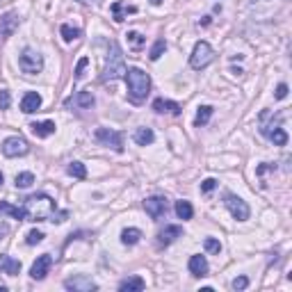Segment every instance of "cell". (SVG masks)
I'll use <instances>...</instances> for the list:
<instances>
[{"label":"cell","mask_w":292,"mask_h":292,"mask_svg":"<svg viewBox=\"0 0 292 292\" xmlns=\"http://www.w3.org/2000/svg\"><path fill=\"white\" fill-rule=\"evenodd\" d=\"M23 212L27 222H48L55 215V201L48 194H32L23 203Z\"/></svg>","instance_id":"1"},{"label":"cell","mask_w":292,"mask_h":292,"mask_svg":"<svg viewBox=\"0 0 292 292\" xmlns=\"http://www.w3.org/2000/svg\"><path fill=\"white\" fill-rule=\"evenodd\" d=\"M126 85H128V96L133 103H142L151 92V78L137 66L126 69Z\"/></svg>","instance_id":"2"},{"label":"cell","mask_w":292,"mask_h":292,"mask_svg":"<svg viewBox=\"0 0 292 292\" xmlns=\"http://www.w3.org/2000/svg\"><path fill=\"white\" fill-rule=\"evenodd\" d=\"M126 76V57L124 50L117 41H110V53L105 60V69H103V82L108 80H117V78Z\"/></svg>","instance_id":"3"},{"label":"cell","mask_w":292,"mask_h":292,"mask_svg":"<svg viewBox=\"0 0 292 292\" xmlns=\"http://www.w3.org/2000/svg\"><path fill=\"white\" fill-rule=\"evenodd\" d=\"M212 60H215V50H212V46L208 41H199L194 46V50H192V55H189V66L201 71V69H206L208 64H212Z\"/></svg>","instance_id":"4"},{"label":"cell","mask_w":292,"mask_h":292,"mask_svg":"<svg viewBox=\"0 0 292 292\" xmlns=\"http://www.w3.org/2000/svg\"><path fill=\"white\" fill-rule=\"evenodd\" d=\"M18 69H21L23 73H27V76L41 73V69H43V57L37 53V50L25 48V50L21 53V57H18Z\"/></svg>","instance_id":"5"},{"label":"cell","mask_w":292,"mask_h":292,"mask_svg":"<svg viewBox=\"0 0 292 292\" xmlns=\"http://www.w3.org/2000/svg\"><path fill=\"white\" fill-rule=\"evenodd\" d=\"M224 206L228 208V212H231L238 222H247V219H249V215H251L249 206H247V201H242L238 194H231V192L224 196Z\"/></svg>","instance_id":"6"},{"label":"cell","mask_w":292,"mask_h":292,"mask_svg":"<svg viewBox=\"0 0 292 292\" xmlns=\"http://www.w3.org/2000/svg\"><path fill=\"white\" fill-rule=\"evenodd\" d=\"M0 148H2V153H5L7 157H18V155H25L27 151H30V144H27L23 137H7L2 144H0Z\"/></svg>","instance_id":"7"},{"label":"cell","mask_w":292,"mask_h":292,"mask_svg":"<svg viewBox=\"0 0 292 292\" xmlns=\"http://www.w3.org/2000/svg\"><path fill=\"white\" fill-rule=\"evenodd\" d=\"M96 140L101 142L103 146H112L114 151H124V135L117 133V130H110V128H98L96 130Z\"/></svg>","instance_id":"8"},{"label":"cell","mask_w":292,"mask_h":292,"mask_svg":"<svg viewBox=\"0 0 292 292\" xmlns=\"http://www.w3.org/2000/svg\"><path fill=\"white\" fill-rule=\"evenodd\" d=\"M64 288L66 290H73V292H92V290H96L98 286L89 279V276L78 274V276H69L64 281Z\"/></svg>","instance_id":"9"},{"label":"cell","mask_w":292,"mask_h":292,"mask_svg":"<svg viewBox=\"0 0 292 292\" xmlns=\"http://www.w3.org/2000/svg\"><path fill=\"white\" fill-rule=\"evenodd\" d=\"M50 267H53V256H50V254H43V256H39V258L34 260L32 270H30V276H32L34 281H43V279L48 276Z\"/></svg>","instance_id":"10"},{"label":"cell","mask_w":292,"mask_h":292,"mask_svg":"<svg viewBox=\"0 0 292 292\" xmlns=\"http://www.w3.org/2000/svg\"><path fill=\"white\" fill-rule=\"evenodd\" d=\"M144 210L151 219H160L167 212V199L164 196H148L144 201Z\"/></svg>","instance_id":"11"},{"label":"cell","mask_w":292,"mask_h":292,"mask_svg":"<svg viewBox=\"0 0 292 292\" xmlns=\"http://www.w3.org/2000/svg\"><path fill=\"white\" fill-rule=\"evenodd\" d=\"M16 27H18V16L14 11H7L5 16H0V41H5L7 37H11Z\"/></svg>","instance_id":"12"},{"label":"cell","mask_w":292,"mask_h":292,"mask_svg":"<svg viewBox=\"0 0 292 292\" xmlns=\"http://www.w3.org/2000/svg\"><path fill=\"white\" fill-rule=\"evenodd\" d=\"M110 11H112L114 21L121 23V21H126V18H128V14H137V7L135 5H128V2H124V0H117V2H112Z\"/></svg>","instance_id":"13"},{"label":"cell","mask_w":292,"mask_h":292,"mask_svg":"<svg viewBox=\"0 0 292 292\" xmlns=\"http://www.w3.org/2000/svg\"><path fill=\"white\" fill-rule=\"evenodd\" d=\"M180 235H183V228L180 226H167L164 231H160V235H157V247H169V244L176 242Z\"/></svg>","instance_id":"14"},{"label":"cell","mask_w":292,"mask_h":292,"mask_svg":"<svg viewBox=\"0 0 292 292\" xmlns=\"http://www.w3.org/2000/svg\"><path fill=\"white\" fill-rule=\"evenodd\" d=\"M153 110L160 114H173V117L180 114V105L173 103V101H167V98H155L153 101Z\"/></svg>","instance_id":"15"},{"label":"cell","mask_w":292,"mask_h":292,"mask_svg":"<svg viewBox=\"0 0 292 292\" xmlns=\"http://www.w3.org/2000/svg\"><path fill=\"white\" fill-rule=\"evenodd\" d=\"M39 108H41V96H39L37 92H27L25 96L21 98V110H23L25 114L37 112Z\"/></svg>","instance_id":"16"},{"label":"cell","mask_w":292,"mask_h":292,"mask_svg":"<svg viewBox=\"0 0 292 292\" xmlns=\"http://www.w3.org/2000/svg\"><path fill=\"white\" fill-rule=\"evenodd\" d=\"M0 272L7 276H16L21 272V263L11 256H0Z\"/></svg>","instance_id":"17"},{"label":"cell","mask_w":292,"mask_h":292,"mask_svg":"<svg viewBox=\"0 0 292 292\" xmlns=\"http://www.w3.org/2000/svg\"><path fill=\"white\" fill-rule=\"evenodd\" d=\"M94 94L92 92H78L73 98H69L66 101V105H78V108H82V110H87V108H94Z\"/></svg>","instance_id":"18"},{"label":"cell","mask_w":292,"mask_h":292,"mask_svg":"<svg viewBox=\"0 0 292 292\" xmlns=\"http://www.w3.org/2000/svg\"><path fill=\"white\" fill-rule=\"evenodd\" d=\"M189 272H192V276H206L208 274V260L206 256H192L189 258Z\"/></svg>","instance_id":"19"},{"label":"cell","mask_w":292,"mask_h":292,"mask_svg":"<svg viewBox=\"0 0 292 292\" xmlns=\"http://www.w3.org/2000/svg\"><path fill=\"white\" fill-rule=\"evenodd\" d=\"M146 288V283H144V279L142 276H128V279H124V281L119 283V290L121 292H140V290H144Z\"/></svg>","instance_id":"20"},{"label":"cell","mask_w":292,"mask_h":292,"mask_svg":"<svg viewBox=\"0 0 292 292\" xmlns=\"http://www.w3.org/2000/svg\"><path fill=\"white\" fill-rule=\"evenodd\" d=\"M30 128H32V135L34 137H50L55 133V124L53 121H39V124H32L30 126Z\"/></svg>","instance_id":"21"},{"label":"cell","mask_w":292,"mask_h":292,"mask_svg":"<svg viewBox=\"0 0 292 292\" xmlns=\"http://www.w3.org/2000/svg\"><path fill=\"white\" fill-rule=\"evenodd\" d=\"M133 140H135V144H140V146H148V144H153L155 135H153L151 128H137L135 135H133Z\"/></svg>","instance_id":"22"},{"label":"cell","mask_w":292,"mask_h":292,"mask_svg":"<svg viewBox=\"0 0 292 292\" xmlns=\"http://www.w3.org/2000/svg\"><path fill=\"white\" fill-rule=\"evenodd\" d=\"M212 112H215V108H212V105H201V108L196 110V117H194V126H196V128L206 126L208 121H210Z\"/></svg>","instance_id":"23"},{"label":"cell","mask_w":292,"mask_h":292,"mask_svg":"<svg viewBox=\"0 0 292 292\" xmlns=\"http://www.w3.org/2000/svg\"><path fill=\"white\" fill-rule=\"evenodd\" d=\"M0 215H9L14 217V219H25V212H23V208L18 206H11V203H7V201H0Z\"/></svg>","instance_id":"24"},{"label":"cell","mask_w":292,"mask_h":292,"mask_svg":"<svg viewBox=\"0 0 292 292\" xmlns=\"http://www.w3.org/2000/svg\"><path fill=\"white\" fill-rule=\"evenodd\" d=\"M140 240H142L140 228H124V231H121V242H124L126 247H133V244H137Z\"/></svg>","instance_id":"25"},{"label":"cell","mask_w":292,"mask_h":292,"mask_svg":"<svg viewBox=\"0 0 292 292\" xmlns=\"http://www.w3.org/2000/svg\"><path fill=\"white\" fill-rule=\"evenodd\" d=\"M176 215H178V219H192V215H194V208H192V203L189 201H176Z\"/></svg>","instance_id":"26"},{"label":"cell","mask_w":292,"mask_h":292,"mask_svg":"<svg viewBox=\"0 0 292 292\" xmlns=\"http://www.w3.org/2000/svg\"><path fill=\"white\" fill-rule=\"evenodd\" d=\"M265 135L270 137V140L274 142L276 146H286V144H288V135H286V130H283V128H274V130L270 128Z\"/></svg>","instance_id":"27"},{"label":"cell","mask_w":292,"mask_h":292,"mask_svg":"<svg viewBox=\"0 0 292 292\" xmlns=\"http://www.w3.org/2000/svg\"><path fill=\"white\" fill-rule=\"evenodd\" d=\"M60 34H62V39H64L66 43H71V41H76L82 32L78 30V27H71V25H66V23H64V25L60 27Z\"/></svg>","instance_id":"28"},{"label":"cell","mask_w":292,"mask_h":292,"mask_svg":"<svg viewBox=\"0 0 292 292\" xmlns=\"http://www.w3.org/2000/svg\"><path fill=\"white\" fill-rule=\"evenodd\" d=\"M66 171H69V176H73V178H80V180L87 178V167L82 162H71L69 167H66Z\"/></svg>","instance_id":"29"},{"label":"cell","mask_w":292,"mask_h":292,"mask_svg":"<svg viewBox=\"0 0 292 292\" xmlns=\"http://www.w3.org/2000/svg\"><path fill=\"white\" fill-rule=\"evenodd\" d=\"M14 183H16L18 189H25L30 187V185L34 183V176L30 171H23V173H16V178H14Z\"/></svg>","instance_id":"30"},{"label":"cell","mask_w":292,"mask_h":292,"mask_svg":"<svg viewBox=\"0 0 292 292\" xmlns=\"http://www.w3.org/2000/svg\"><path fill=\"white\" fill-rule=\"evenodd\" d=\"M164 50H167V41H164V39H157V41L153 43V48H151V53H148V57L155 62V60H160V57L164 55Z\"/></svg>","instance_id":"31"},{"label":"cell","mask_w":292,"mask_h":292,"mask_svg":"<svg viewBox=\"0 0 292 292\" xmlns=\"http://www.w3.org/2000/svg\"><path fill=\"white\" fill-rule=\"evenodd\" d=\"M126 37H128V43H130V48H135V50H140V48H144V43H146V39L142 37L140 32H135V30H133V32H128L126 34Z\"/></svg>","instance_id":"32"},{"label":"cell","mask_w":292,"mask_h":292,"mask_svg":"<svg viewBox=\"0 0 292 292\" xmlns=\"http://www.w3.org/2000/svg\"><path fill=\"white\" fill-rule=\"evenodd\" d=\"M203 247H206L208 254H219V251H222V244H219V240H215V238H206Z\"/></svg>","instance_id":"33"},{"label":"cell","mask_w":292,"mask_h":292,"mask_svg":"<svg viewBox=\"0 0 292 292\" xmlns=\"http://www.w3.org/2000/svg\"><path fill=\"white\" fill-rule=\"evenodd\" d=\"M43 238H46V235H43L41 231H30V233H27V238H25V242L27 244H39Z\"/></svg>","instance_id":"34"},{"label":"cell","mask_w":292,"mask_h":292,"mask_svg":"<svg viewBox=\"0 0 292 292\" xmlns=\"http://www.w3.org/2000/svg\"><path fill=\"white\" fill-rule=\"evenodd\" d=\"M247 286H249V279H247V276L233 279V290H247Z\"/></svg>","instance_id":"35"},{"label":"cell","mask_w":292,"mask_h":292,"mask_svg":"<svg viewBox=\"0 0 292 292\" xmlns=\"http://www.w3.org/2000/svg\"><path fill=\"white\" fill-rule=\"evenodd\" d=\"M215 187H217V180L215 178H206L203 183H201V192H203V194H210Z\"/></svg>","instance_id":"36"},{"label":"cell","mask_w":292,"mask_h":292,"mask_svg":"<svg viewBox=\"0 0 292 292\" xmlns=\"http://www.w3.org/2000/svg\"><path fill=\"white\" fill-rule=\"evenodd\" d=\"M9 103H11L9 92H7V89H0V110H7L9 108Z\"/></svg>","instance_id":"37"},{"label":"cell","mask_w":292,"mask_h":292,"mask_svg":"<svg viewBox=\"0 0 292 292\" xmlns=\"http://www.w3.org/2000/svg\"><path fill=\"white\" fill-rule=\"evenodd\" d=\"M87 64H89V60H87V57H82V60L78 62L76 71H73V73H76V80H80V78L85 76V69H87Z\"/></svg>","instance_id":"38"},{"label":"cell","mask_w":292,"mask_h":292,"mask_svg":"<svg viewBox=\"0 0 292 292\" xmlns=\"http://www.w3.org/2000/svg\"><path fill=\"white\" fill-rule=\"evenodd\" d=\"M286 96H288V85H286V82H281V85L276 87V98H279V101H283Z\"/></svg>","instance_id":"39"},{"label":"cell","mask_w":292,"mask_h":292,"mask_svg":"<svg viewBox=\"0 0 292 292\" xmlns=\"http://www.w3.org/2000/svg\"><path fill=\"white\" fill-rule=\"evenodd\" d=\"M78 2H82V5H87V2H101V0H78Z\"/></svg>","instance_id":"40"},{"label":"cell","mask_w":292,"mask_h":292,"mask_svg":"<svg viewBox=\"0 0 292 292\" xmlns=\"http://www.w3.org/2000/svg\"><path fill=\"white\" fill-rule=\"evenodd\" d=\"M151 5H155V7H157V5H162V0H151Z\"/></svg>","instance_id":"41"},{"label":"cell","mask_w":292,"mask_h":292,"mask_svg":"<svg viewBox=\"0 0 292 292\" xmlns=\"http://www.w3.org/2000/svg\"><path fill=\"white\" fill-rule=\"evenodd\" d=\"M2 180H5V178H2V173H0V185H2Z\"/></svg>","instance_id":"42"}]
</instances>
